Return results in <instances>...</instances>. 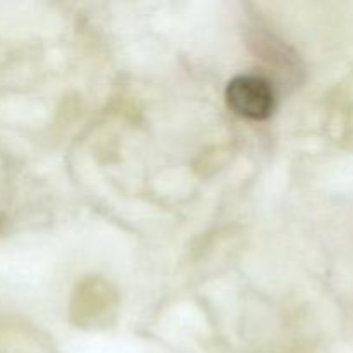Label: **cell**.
<instances>
[{"label": "cell", "instance_id": "cell-1", "mask_svg": "<svg viewBox=\"0 0 353 353\" xmlns=\"http://www.w3.org/2000/svg\"><path fill=\"white\" fill-rule=\"evenodd\" d=\"M226 102L234 114L245 119L264 121L274 110V90L262 76H236L226 88Z\"/></svg>", "mask_w": 353, "mask_h": 353}]
</instances>
